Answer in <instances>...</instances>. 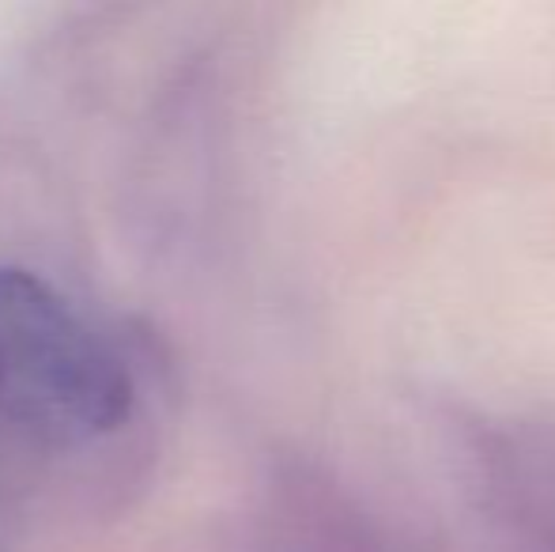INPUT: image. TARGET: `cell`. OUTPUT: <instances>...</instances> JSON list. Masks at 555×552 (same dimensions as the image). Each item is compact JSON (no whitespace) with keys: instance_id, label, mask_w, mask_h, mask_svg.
Here are the masks:
<instances>
[{"instance_id":"1","label":"cell","mask_w":555,"mask_h":552,"mask_svg":"<svg viewBox=\"0 0 555 552\" xmlns=\"http://www.w3.org/2000/svg\"><path fill=\"white\" fill-rule=\"evenodd\" d=\"M0 409L38 435L80 442L125 424L121 356L30 269L0 266Z\"/></svg>"}]
</instances>
